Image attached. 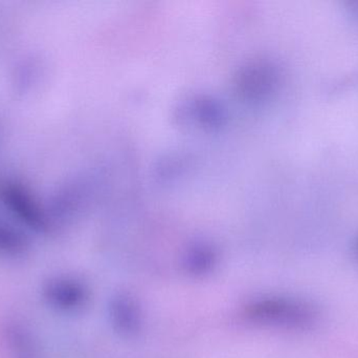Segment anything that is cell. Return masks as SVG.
<instances>
[{"label":"cell","mask_w":358,"mask_h":358,"mask_svg":"<svg viewBox=\"0 0 358 358\" xmlns=\"http://www.w3.org/2000/svg\"><path fill=\"white\" fill-rule=\"evenodd\" d=\"M0 197L8 212L27 228L45 233L50 226L46 209L39 205L31 191L16 181H6L0 187Z\"/></svg>","instance_id":"obj_1"},{"label":"cell","mask_w":358,"mask_h":358,"mask_svg":"<svg viewBox=\"0 0 358 358\" xmlns=\"http://www.w3.org/2000/svg\"><path fill=\"white\" fill-rule=\"evenodd\" d=\"M255 315L265 323L290 329H308L317 319L315 307L290 300L267 301L257 306Z\"/></svg>","instance_id":"obj_2"},{"label":"cell","mask_w":358,"mask_h":358,"mask_svg":"<svg viewBox=\"0 0 358 358\" xmlns=\"http://www.w3.org/2000/svg\"><path fill=\"white\" fill-rule=\"evenodd\" d=\"M43 296L50 306L69 310L81 305L84 294L77 284L67 280L56 279L44 286Z\"/></svg>","instance_id":"obj_3"},{"label":"cell","mask_w":358,"mask_h":358,"mask_svg":"<svg viewBox=\"0 0 358 358\" xmlns=\"http://www.w3.org/2000/svg\"><path fill=\"white\" fill-rule=\"evenodd\" d=\"M181 111L183 119L193 120L203 125H218L224 118L222 107L219 103L204 98L189 101Z\"/></svg>","instance_id":"obj_4"},{"label":"cell","mask_w":358,"mask_h":358,"mask_svg":"<svg viewBox=\"0 0 358 358\" xmlns=\"http://www.w3.org/2000/svg\"><path fill=\"white\" fill-rule=\"evenodd\" d=\"M29 249V241L22 231L0 220V256H23Z\"/></svg>","instance_id":"obj_5"},{"label":"cell","mask_w":358,"mask_h":358,"mask_svg":"<svg viewBox=\"0 0 358 358\" xmlns=\"http://www.w3.org/2000/svg\"><path fill=\"white\" fill-rule=\"evenodd\" d=\"M355 249H357V254H358V239H357V244H355Z\"/></svg>","instance_id":"obj_6"}]
</instances>
